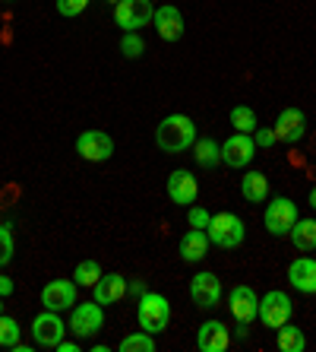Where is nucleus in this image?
Returning <instances> with one entry per match:
<instances>
[{"instance_id":"obj_1","label":"nucleus","mask_w":316,"mask_h":352,"mask_svg":"<svg viewBox=\"0 0 316 352\" xmlns=\"http://www.w3.org/2000/svg\"><path fill=\"white\" fill-rule=\"evenodd\" d=\"M155 143H158V149L162 153H186V149H193L196 143V124L193 118L186 115H168L158 121V127H155Z\"/></svg>"},{"instance_id":"obj_2","label":"nucleus","mask_w":316,"mask_h":352,"mask_svg":"<svg viewBox=\"0 0 316 352\" xmlns=\"http://www.w3.org/2000/svg\"><path fill=\"white\" fill-rule=\"evenodd\" d=\"M105 330V308L92 298V302H76L70 308V320H66V333H73L80 343L86 340H95L98 333Z\"/></svg>"},{"instance_id":"obj_3","label":"nucleus","mask_w":316,"mask_h":352,"mask_svg":"<svg viewBox=\"0 0 316 352\" xmlns=\"http://www.w3.org/2000/svg\"><path fill=\"white\" fill-rule=\"evenodd\" d=\"M206 235H209V245L225 248V251H234V248L243 245L247 229H243V219H241V216L231 213V210H225V213H215L209 219V229H206Z\"/></svg>"},{"instance_id":"obj_4","label":"nucleus","mask_w":316,"mask_h":352,"mask_svg":"<svg viewBox=\"0 0 316 352\" xmlns=\"http://www.w3.org/2000/svg\"><path fill=\"white\" fill-rule=\"evenodd\" d=\"M136 320H139V330L158 336L171 324V302L158 292H146L136 305Z\"/></svg>"},{"instance_id":"obj_5","label":"nucleus","mask_w":316,"mask_h":352,"mask_svg":"<svg viewBox=\"0 0 316 352\" xmlns=\"http://www.w3.org/2000/svg\"><path fill=\"white\" fill-rule=\"evenodd\" d=\"M297 219H300L297 204H294L291 197H272V200L266 204V213H263V226H266L269 235H276V238L288 235Z\"/></svg>"},{"instance_id":"obj_6","label":"nucleus","mask_w":316,"mask_h":352,"mask_svg":"<svg viewBox=\"0 0 316 352\" xmlns=\"http://www.w3.org/2000/svg\"><path fill=\"white\" fill-rule=\"evenodd\" d=\"M152 16H155L152 0H117L114 3V23L121 25L123 32L146 29V25H152Z\"/></svg>"},{"instance_id":"obj_7","label":"nucleus","mask_w":316,"mask_h":352,"mask_svg":"<svg viewBox=\"0 0 316 352\" xmlns=\"http://www.w3.org/2000/svg\"><path fill=\"white\" fill-rule=\"evenodd\" d=\"M291 311H294V305H291V298L282 292V289H272V292H266L260 298V324L263 327H269V330H278V327H284L288 320H291Z\"/></svg>"},{"instance_id":"obj_8","label":"nucleus","mask_w":316,"mask_h":352,"mask_svg":"<svg viewBox=\"0 0 316 352\" xmlns=\"http://www.w3.org/2000/svg\"><path fill=\"white\" fill-rule=\"evenodd\" d=\"M66 336V324L60 318V311H45L32 318V340L41 349H57V343Z\"/></svg>"},{"instance_id":"obj_9","label":"nucleus","mask_w":316,"mask_h":352,"mask_svg":"<svg viewBox=\"0 0 316 352\" xmlns=\"http://www.w3.org/2000/svg\"><path fill=\"white\" fill-rule=\"evenodd\" d=\"M221 295H225V289H221V279L215 276V273L203 270V273H196V276L190 279V302H193L199 311L219 308Z\"/></svg>"},{"instance_id":"obj_10","label":"nucleus","mask_w":316,"mask_h":352,"mask_svg":"<svg viewBox=\"0 0 316 352\" xmlns=\"http://www.w3.org/2000/svg\"><path fill=\"white\" fill-rule=\"evenodd\" d=\"M256 156V140L253 133H231V137L221 143V165L228 168H247Z\"/></svg>"},{"instance_id":"obj_11","label":"nucleus","mask_w":316,"mask_h":352,"mask_svg":"<svg viewBox=\"0 0 316 352\" xmlns=\"http://www.w3.org/2000/svg\"><path fill=\"white\" fill-rule=\"evenodd\" d=\"M76 298H80V286L73 279H51L41 289V305L48 311H70L76 305Z\"/></svg>"},{"instance_id":"obj_12","label":"nucleus","mask_w":316,"mask_h":352,"mask_svg":"<svg viewBox=\"0 0 316 352\" xmlns=\"http://www.w3.org/2000/svg\"><path fill=\"white\" fill-rule=\"evenodd\" d=\"M76 153L86 162H108L114 156V140L105 131H82L76 137Z\"/></svg>"},{"instance_id":"obj_13","label":"nucleus","mask_w":316,"mask_h":352,"mask_svg":"<svg viewBox=\"0 0 316 352\" xmlns=\"http://www.w3.org/2000/svg\"><path fill=\"white\" fill-rule=\"evenodd\" d=\"M228 311L237 324H253L256 314H260V298L250 286H234L228 292Z\"/></svg>"},{"instance_id":"obj_14","label":"nucleus","mask_w":316,"mask_h":352,"mask_svg":"<svg viewBox=\"0 0 316 352\" xmlns=\"http://www.w3.org/2000/svg\"><path fill=\"white\" fill-rule=\"evenodd\" d=\"M272 131H276L278 143H300L304 133H307V115L300 108H282Z\"/></svg>"},{"instance_id":"obj_15","label":"nucleus","mask_w":316,"mask_h":352,"mask_svg":"<svg viewBox=\"0 0 316 352\" xmlns=\"http://www.w3.org/2000/svg\"><path fill=\"white\" fill-rule=\"evenodd\" d=\"M168 197H171V204H178V206H193L196 197H199V181L193 178V172L174 168L168 175Z\"/></svg>"},{"instance_id":"obj_16","label":"nucleus","mask_w":316,"mask_h":352,"mask_svg":"<svg viewBox=\"0 0 316 352\" xmlns=\"http://www.w3.org/2000/svg\"><path fill=\"white\" fill-rule=\"evenodd\" d=\"M152 29L162 41H180L184 38V13L174 3H162L152 16Z\"/></svg>"},{"instance_id":"obj_17","label":"nucleus","mask_w":316,"mask_h":352,"mask_svg":"<svg viewBox=\"0 0 316 352\" xmlns=\"http://www.w3.org/2000/svg\"><path fill=\"white\" fill-rule=\"evenodd\" d=\"M231 346V330L225 320H206L196 330V349L199 352H225Z\"/></svg>"},{"instance_id":"obj_18","label":"nucleus","mask_w":316,"mask_h":352,"mask_svg":"<svg viewBox=\"0 0 316 352\" xmlns=\"http://www.w3.org/2000/svg\"><path fill=\"white\" fill-rule=\"evenodd\" d=\"M288 283H291V289H297V292L304 295H316V261L313 257H294L291 263H288Z\"/></svg>"},{"instance_id":"obj_19","label":"nucleus","mask_w":316,"mask_h":352,"mask_svg":"<svg viewBox=\"0 0 316 352\" xmlns=\"http://www.w3.org/2000/svg\"><path fill=\"white\" fill-rule=\"evenodd\" d=\"M123 295H127V276H121V273H101V279L92 286V298H95L101 308L117 305Z\"/></svg>"},{"instance_id":"obj_20","label":"nucleus","mask_w":316,"mask_h":352,"mask_svg":"<svg viewBox=\"0 0 316 352\" xmlns=\"http://www.w3.org/2000/svg\"><path fill=\"white\" fill-rule=\"evenodd\" d=\"M178 251H180V261H184V263H199L206 254H209V235H206L203 229L184 232Z\"/></svg>"},{"instance_id":"obj_21","label":"nucleus","mask_w":316,"mask_h":352,"mask_svg":"<svg viewBox=\"0 0 316 352\" xmlns=\"http://www.w3.org/2000/svg\"><path fill=\"white\" fill-rule=\"evenodd\" d=\"M241 197L247 204H266L269 200V178L263 172H247L241 178Z\"/></svg>"},{"instance_id":"obj_22","label":"nucleus","mask_w":316,"mask_h":352,"mask_svg":"<svg viewBox=\"0 0 316 352\" xmlns=\"http://www.w3.org/2000/svg\"><path fill=\"white\" fill-rule=\"evenodd\" d=\"M193 159L199 168H219L221 165V143H215L212 137H196L193 143Z\"/></svg>"},{"instance_id":"obj_23","label":"nucleus","mask_w":316,"mask_h":352,"mask_svg":"<svg viewBox=\"0 0 316 352\" xmlns=\"http://www.w3.org/2000/svg\"><path fill=\"white\" fill-rule=\"evenodd\" d=\"M288 238H291V245L297 248V251H304V254L316 251V219H297L294 229L288 232Z\"/></svg>"},{"instance_id":"obj_24","label":"nucleus","mask_w":316,"mask_h":352,"mask_svg":"<svg viewBox=\"0 0 316 352\" xmlns=\"http://www.w3.org/2000/svg\"><path fill=\"white\" fill-rule=\"evenodd\" d=\"M276 346H278L282 352H304V349H307V336H304V330L294 327L291 320H288L284 327H278Z\"/></svg>"},{"instance_id":"obj_25","label":"nucleus","mask_w":316,"mask_h":352,"mask_svg":"<svg viewBox=\"0 0 316 352\" xmlns=\"http://www.w3.org/2000/svg\"><path fill=\"white\" fill-rule=\"evenodd\" d=\"M228 121H231V127H234L237 133H253L260 127V118H256V111H253L250 105H234L231 115H228Z\"/></svg>"},{"instance_id":"obj_26","label":"nucleus","mask_w":316,"mask_h":352,"mask_svg":"<svg viewBox=\"0 0 316 352\" xmlns=\"http://www.w3.org/2000/svg\"><path fill=\"white\" fill-rule=\"evenodd\" d=\"M117 349H121V352H155V349H158V343H155L152 333H146V330H136V333L123 336L121 343H117Z\"/></svg>"},{"instance_id":"obj_27","label":"nucleus","mask_w":316,"mask_h":352,"mask_svg":"<svg viewBox=\"0 0 316 352\" xmlns=\"http://www.w3.org/2000/svg\"><path fill=\"white\" fill-rule=\"evenodd\" d=\"M101 279V263L98 261H80L76 263V270H73V283L82 289H92Z\"/></svg>"},{"instance_id":"obj_28","label":"nucleus","mask_w":316,"mask_h":352,"mask_svg":"<svg viewBox=\"0 0 316 352\" xmlns=\"http://www.w3.org/2000/svg\"><path fill=\"white\" fill-rule=\"evenodd\" d=\"M121 54H123L127 60L143 58V54H146V41H143V35H139V32H123V38H121Z\"/></svg>"},{"instance_id":"obj_29","label":"nucleus","mask_w":316,"mask_h":352,"mask_svg":"<svg viewBox=\"0 0 316 352\" xmlns=\"http://www.w3.org/2000/svg\"><path fill=\"white\" fill-rule=\"evenodd\" d=\"M19 333H23V330H19V320L10 318V314H0V346H3V349L16 346Z\"/></svg>"},{"instance_id":"obj_30","label":"nucleus","mask_w":316,"mask_h":352,"mask_svg":"<svg viewBox=\"0 0 316 352\" xmlns=\"http://www.w3.org/2000/svg\"><path fill=\"white\" fill-rule=\"evenodd\" d=\"M13 251H16L13 232H10V226H0V267H7V263L13 261Z\"/></svg>"},{"instance_id":"obj_31","label":"nucleus","mask_w":316,"mask_h":352,"mask_svg":"<svg viewBox=\"0 0 316 352\" xmlns=\"http://www.w3.org/2000/svg\"><path fill=\"white\" fill-rule=\"evenodd\" d=\"M209 210H206V206H186V222H190V229H209Z\"/></svg>"},{"instance_id":"obj_32","label":"nucleus","mask_w":316,"mask_h":352,"mask_svg":"<svg viewBox=\"0 0 316 352\" xmlns=\"http://www.w3.org/2000/svg\"><path fill=\"white\" fill-rule=\"evenodd\" d=\"M86 7H89V0H57V13L64 19H73L80 13H86Z\"/></svg>"},{"instance_id":"obj_33","label":"nucleus","mask_w":316,"mask_h":352,"mask_svg":"<svg viewBox=\"0 0 316 352\" xmlns=\"http://www.w3.org/2000/svg\"><path fill=\"white\" fill-rule=\"evenodd\" d=\"M253 140H256V149H272L278 143L272 127H256V131H253Z\"/></svg>"},{"instance_id":"obj_34","label":"nucleus","mask_w":316,"mask_h":352,"mask_svg":"<svg viewBox=\"0 0 316 352\" xmlns=\"http://www.w3.org/2000/svg\"><path fill=\"white\" fill-rule=\"evenodd\" d=\"M149 289H146V279H127V295H130V298H143V295H146Z\"/></svg>"},{"instance_id":"obj_35","label":"nucleus","mask_w":316,"mask_h":352,"mask_svg":"<svg viewBox=\"0 0 316 352\" xmlns=\"http://www.w3.org/2000/svg\"><path fill=\"white\" fill-rule=\"evenodd\" d=\"M7 295H13V279L0 273V298H7Z\"/></svg>"},{"instance_id":"obj_36","label":"nucleus","mask_w":316,"mask_h":352,"mask_svg":"<svg viewBox=\"0 0 316 352\" xmlns=\"http://www.w3.org/2000/svg\"><path fill=\"white\" fill-rule=\"evenodd\" d=\"M80 349V340H60L57 343V352H76Z\"/></svg>"},{"instance_id":"obj_37","label":"nucleus","mask_w":316,"mask_h":352,"mask_svg":"<svg viewBox=\"0 0 316 352\" xmlns=\"http://www.w3.org/2000/svg\"><path fill=\"white\" fill-rule=\"evenodd\" d=\"M250 336V324H237V340H247Z\"/></svg>"},{"instance_id":"obj_38","label":"nucleus","mask_w":316,"mask_h":352,"mask_svg":"<svg viewBox=\"0 0 316 352\" xmlns=\"http://www.w3.org/2000/svg\"><path fill=\"white\" fill-rule=\"evenodd\" d=\"M10 352H32V346H29V343H16V346H10Z\"/></svg>"},{"instance_id":"obj_39","label":"nucleus","mask_w":316,"mask_h":352,"mask_svg":"<svg viewBox=\"0 0 316 352\" xmlns=\"http://www.w3.org/2000/svg\"><path fill=\"white\" fill-rule=\"evenodd\" d=\"M92 352H111V346H108V343H95V346H92Z\"/></svg>"},{"instance_id":"obj_40","label":"nucleus","mask_w":316,"mask_h":352,"mask_svg":"<svg viewBox=\"0 0 316 352\" xmlns=\"http://www.w3.org/2000/svg\"><path fill=\"white\" fill-rule=\"evenodd\" d=\"M310 206H313V210H316V188L310 190Z\"/></svg>"},{"instance_id":"obj_41","label":"nucleus","mask_w":316,"mask_h":352,"mask_svg":"<svg viewBox=\"0 0 316 352\" xmlns=\"http://www.w3.org/2000/svg\"><path fill=\"white\" fill-rule=\"evenodd\" d=\"M0 314H3V298H0Z\"/></svg>"},{"instance_id":"obj_42","label":"nucleus","mask_w":316,"mask_h":352,"mask_svg":"<svg viewBox=\"0 0 316 352\" xmlns=\"http://www.w3.org/2000/svg\"><path fill=\"white\" fill-rule=\"evenodd\" d=\"M108 3H117V0H108Z\"/></svg>"},{"instance_id":"obj_43","label":"nucleus","mask_w":316,"mask_h":352,"mask_svg":"<svg viewBox=\"0 0 316 352\" xmlns=\"http://www.w3.org/2000/svg\"><path fill=\"white\" fill-rule=\"evenodd\" d=\"M7 3H13V0H7Z\"/></svg>"}]
</instances>
